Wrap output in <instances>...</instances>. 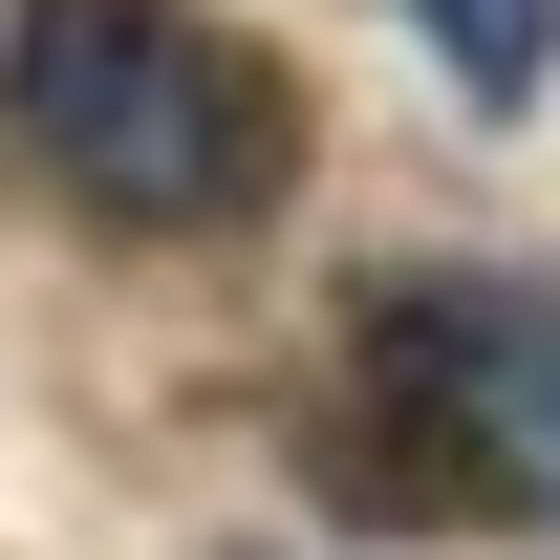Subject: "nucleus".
<instances>
[{
	"mask_svg": "<svg viewBox=\"0 0 560 560\" xmlns=\"http://www.w3.org/2000/svg\"><path fill=\"white\" fill-rule=\"evenodd\" d=\"M302 475L366 539H560V280L410 259L302 388Z\"/></svg>",
	"mask_w": 560,
	"mask_h": 560,
	"instance_id": "f257e3e1",
	"label": "nucleus"
},
{
	"mask_svg": "<svg viewBox=\"0 0 560 560\" xmlns=\"http://www.w3.org/2000/svg\"><path fill=\"white\" fill-rule=\"evenodd\" d=\"M0 151L108 237H259L302 195V86L215 0H22L0 22Z\"/></svg>",
	"mask_w": 560,
	"mask_h": 560,
	"instance_id": "f03ea898",
	"label": "nucleus"
},
{
	"mask_svg": "<svg viewBox=\"0 0 560 560\" xmlns=\"http://www.w3.org/2000/svg\"><path fill=\"white\" fill-rule=\"evenodd\" d=\"M410 22H431V66L475 86V108H539L560 86V0H410Z\"/></svg>",
	"mask_w": 560,
	"mask_h": 560,
	"instance_id": "7ed1b4c3",
	"label": "nucleus"
}]
</instances>
